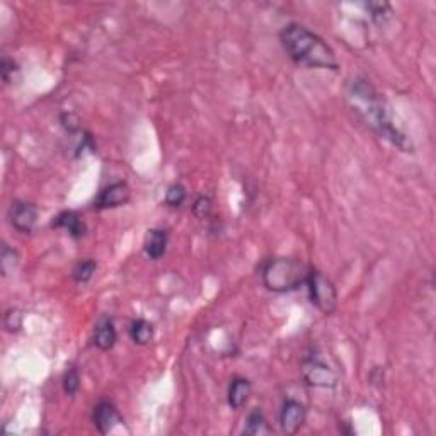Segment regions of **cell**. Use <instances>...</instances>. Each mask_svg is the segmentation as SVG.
<instances>
[{
    "mask_svg": "<svg viewBox=\"0 0 436 436\" xmlns=\"http://www.w3.org/2000/svg\"><path fill=\"white\" fill-rule=\"evenodd\" d=\"M346 96L353 108V111L360 116V120L366 127L377 133L383 140H387L390 145L397 147L401 152H413V142L409 136L395 127L390 116L389 106L385 99L382 98L380 92L377 91L366 79L363 77H354L346 86Z\"/></svg>",
    "mask_w": 436,
    "mask_h": 436,
    "instance_id": "cell-1",
    "label": "cell"
},
{
    "mask_svg": "<svg viewBox=\"0 0 436 436\" xmlns=\"http://www.w3.org/2000/svg\"><path fill=\"white\" fill-rule=\"evenodd\" d=\"M280 41L288 58L298 65L338 70L339 63L333 48L302 24H286L280 31Z\"/></svg>",
    "mask_w": 436,
    "mask_h": 436,
    "instance_id": "cell-2",
    "label": "cell"
},
{
    "mask_svg": "<svg viewBox=\"0 0 436 436\" xmlns=\"http://www.w3.org/2000/svg\"><path fill=\"white\" fill-rule=\"evenodd\" d=\"M310 269L300 259L274 257L262 266V285L274 293H286L307 283Z\"/></svg>",
    "mask_w": 436,
    "mask_h": 436,
    "instance_id": "cell-3",
    "label": "cell"
},
{
    "mask_svg": "<svg viewBox=\"0 0 436 436\" xmlns=\"http://www.w3.org/2000/svg\"><path fill=\"white\" fill-rule=\"evenodd\" d=\"M305 285L309 288V298L312 305H316L326 316H331L338 307V292L333 281L317 269H310Z\"/></svg>",
    "mask_w": 436,
    "mask_h": 436,
    "instance_id": "cell-4",
    "label": "cell"
},
{
    "mask_svg": "<svg viewBox=\"0 0 436 436\" xmlns=\"http://www.w3.org/2000/svg\"><path fill=\"white\" fill-rule=\"evenodd\" d=\"M302 378L307 385L316 387V389H333L338 385L336 371L326 365L324 361L319 360L317 357H309L302 361L300 365Z\"/></svg>",
    "mask_w": 436,
    "mask_h": 436,
    "instance_id": "cell-5",
    "label": "cell"
},
{
    "mask_svg": "<svg viewBox=\"0 0 436 436\" xmlns=\"http://www.w3.org/2000/svg\"><path fill=\"white\" fill-rule=\"evenodd\" d=\"M9 222L18 230L19 233H31L36 227V222H38V208L36 205L30 203V201H21L15 200L12 201L9 208Z\"/></svg>",
    "mask_w": 436,
    "mask_h": 436,
    "instance_id": "cell-6",
    "label": "cell"
},
{
    "mask_svg": "<svg viewBox=\"0 0 436 436\" xmlns=\"http://www.w3.org/2000/svg\"><path fill=\"white\" fill-rule=\"evenodd\" d=\"M307 419V409L302 402L286 399L280 411V426L285 435H297Z\"/></svg>",
    "mask_w": 436,
    "mask_h": 436,
    "instance_id": "cell-7",
    "label": "cell"
},
{
    "mask_svg": "<svg viewBox=\"0 0 436 436\" xmlns=\"http://www.w3.org/2000/svg\"><path fill=\"white\" fill-rule=\"evenodd\" d=\"M132 198L130 186L123 181L118 183H113L106 186V188L101 189L98 198L94 200V207L98 210H109V208H118L127 205Z\"/></svg>",
    "mask_w": 436,
    "mask_h": 436,
    "instance_id": "cell-8",
    "label": "cell"
},
{
    "mask_svg": "<svg viewBox=\"0 0 436 436\" xmlns=\"http://www.w3.org/2000/svg\"><path fill=\"white\" fill-rule=\"evenodd\" d=\"M92 423L98 428L101 435H106L113 428L123 423V418H121L115 404L109 401H99L94 406V411H92Z\"/></svg>",
    "mask_w": 436,
    "mask_h": 436,
    "instance_id": "cell-9",
    "label": "cell"
},
{
    "mask_svg": "<svg viewBox=\"0 0 436 436\" xmlns=\"http://www.w3.org/2000/svg\"><path fill=\"white\" fill-rule=\"evenodd\" d=\"M167 242L169 236L167 230L164 229H150L145 236L143 241V252L147 254L148 259H160L167 251Z\"/></svg>",
    "mask_w": 436,
    "mask_h": 436,
    "instance_id": "cell-10",
    "label": "cell"
},
{
    "mask_svg": "<svg viewBox=\"0 0 436 436\" xmlns=\"http://www.w3.org/2000/svg\"><path fill=\"white\" fill-rule=\"evenodd\" d=\"M94 345L98 346L101 351H109L115 348L116 339H118V333H116L115 322L111 317H103L94 327Z\"/></svg>",
    "mask_w": 436,
    "mask_h": 436,
    "instance_id": "cell-11",
    "label": "cell"
},
{
    "mask_svg": "<svg viewBox=\"0 0 436 436\" xmlns=\"http://www.w3.org/2000/svg\"><path fill=\"white\" fill-rule=\"evenodd\" d=\"M252 392L251 382L244 377H236L230 383L227 392V402L232 409H242L249 401Z\"/></svg>",
    "mask_w": 436,
    "mask_h": 436,
    "instance_id": "cell-12",
    "label": "cell"
},
{
    "mask_svg": "<svg viewBox=\"0 0 436 436\" xmlns=\"http://www.w3.org/2000/svg\"><path fill=\"white\" fill-rule=\"evenodd\" d=\"M53 227L67 230L68 236L74 237V239H80V237L86 233V224H84L82 218L79 217V213L67 210V212L58 213L53 220Z\"/></svg>",
    "mask_w": 436,
    "mask_h": 436,
    "instance_id": "cell-13",
    "label": "cell"
},
{
    "mask_svg": "<svg viewBox=\"0 0 436 436\" xmlns=\"http://www.w3.org/2000/svg\"><path fill=\"white\" fill-rule=\"evenodd\" d=\"M132 341L139 346H147L153 339V326L145 319H135L128 327Z\"/></svg>",
    "mask_w": 436,
    "mask_h": 436,
    "instance_id": "cell-14",
    "label": "cell"
},
{
    "mask_svg": "<svg viewBox=\"0 0 436 436\" xmlns=\"http://www.w3.org/2000/svg\"><path fill=\"white\" fill-rule=\"evenodd\" d=\"M245 435H269L271 433V428H269L268 421H266L264 414H262L261 409H252L249 413L248 419H245V428H244Z\"/></svg>",
    "mask_w": 436,
    "mask_h": 436,
    "instance_id": "cell-15",
    "label": "cell"
},
{
    "mask_svg": "<svg viewBox=\"0 0 436 436\" xmlns=\"http://www.w3.org/2000/svg\"><path fill=\"white\" fill-rule=\"evenodd\" d=\"M365 9L370 14L371 21L377 24H383L392 18L394 11L387 2H368L365 4Z\"/></svg>",
    "mask_w": 436,
    "mask_h": 436,
    "instance_id": "cell-16",
    "label": "cell"
},
{
    "mask_svg": "<svg viewBox=\"0 0 436 436\" xmlns=\"http://www.w3.org/2000/svg\"><path fill=\"white\" fill-rule=\"evenodd\" d=\"M96 268H98V264H96L94 261H80L74 268V271H72V276H74L77 283H87V281H91V278L94 276Z\"/></svg>",
    "mask_w": 436,
    "mask_h": 436,
    "instance_id": "cell-17",
    "label": "cell"
},
{
    "mask_svg": "<svg viewBox=\"0 0 436 436\" xmlns=\"http://www.w3.org/2000/svg\"><path fill=\"white\" fill-rule=\"evenodd\" d=\"M18 261H19V254L15 249L9 248L7 244L2 245V252H0V268H2V274L4 276H7L12 269L18 266Z\"/></svg>",
    "mask_w": 436,
    "mask_h": 436,
    "instance_id": "cell-18",
    "label": "cell"
},
{
    "mask_svg": "<svg viewBox=\"0 0 436 436\" xmlns=\"http://www.w3.org/2000/svg\"><path fill=\"white\" fill-rule=\"evenodd\" d=\"M186 201V188L183 184H171L165 191V205L179 208Z\"/></svg>",
    "mask_w": 436,
    "mask_h": 436,
    "instance_id": "cell-19",
    "label": "cell"
},
{
    "mask_svg": "<svg viewBox=\"0 0 436 436\" xmlns=\"http://www.w3.org/2000/svg\"><path fill=\"white\" fill-rule=\"evenodd\" d=\"M62 385H63V392H65L67 395H70V397H74V395L79 392L80 375H79V371H77V368H74V366H70V368L65 371V375H63Z\"/></svg>",
    "mask_w": 436,
    "mask_h": 436,
    "instance_id": "cell-20",
    "label": "cell"
},
{
    "mask_svg": "<svg viewBox=\"0 0 436 436\" xmlns=\"http://www.w3.org/2000/svg\"><path fill=\"white\" fill-rule=\"evenodd\" d=\"M4 326H6V329L12 334L19 333V331L23 329V312L21 310L14 309V307L7 310L6 316H4Z\"/></svg>",
    "mask_w": 436,
    "mask_h": 436,
    "instance_id": "cell-21",
    "label": "cell"
},
{
    "mask_svg": "<svg viewBox=\"0 0 436 436\" xmlns=\"http://www.w3.org/2000/svg\"><path fill=\"white\" fill-rule=\"evenodd\" d=\"M193 213L200 220H205L212 215V200L208 196H198L196 201L193 203Z\"/></svg>",
    "mask_w": 436,
    "mask_h": 436,
    "instance_id": "cell-22",
    "label": "cell"
},
{
    "mask_svg": "<svg viewBox=\"0 0 436 436\" xmlns=\"http://www.w3.org/2000/svg\"><path fill=\"white\" fill-rule=\"evenodd\" d=\"M0 72H2L4 84H6V86H9V84L14 82V75L19 72V67H18V63L14 62V60L9 58V56H4Z\"/></svg>",
    "mask_w": 436,
    "mask_h": 436,
    "instance_id": "cell-23",
    "label": "cell"
},
{
    "mask_svg": "<svg viewBox=\"0 0 436 436\" xmlns=\"http://www.w3.org/2000/svg\"><path fill=\"white\" fill-rule=\"evenodd\" d=\"M60 123H62V127L65 128V132L70 133V135H79V133L82 132L80 120L77 118V115H74V113H63V115L60 116Z\"/></svg>",
    "mask_w": 436,
    "mask_h": 436,
    "instance_id": "cell-24",
    "label": "cell"
}]
</instances>
